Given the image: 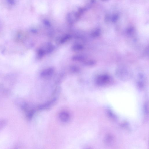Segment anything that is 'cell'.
Segmentation results:
<instances>
[{
    "mask_svg": "<svg viewBox=\"0 0 149 149\" xmlns=\"http://www.w3.org/2000/svg\"><path fill=\"white\" fill-rule=\"evenodd\" d=\"M8 121L6 119L0 118V132L5 127Z\"/></svg>",
    "mask_w": 149,
    "mask_h": 149,
    "instance_id": "7a4b0ae2",
    "label": "cell"
},
{
    "mask_svg": "<svg viewBox=\"0 0 149 149\" xmlns=\"http://www.w3.org/2000/svg\"><path fill=\"white\" fill-rule=\"evenodd\" d=\"M118 18V16L117 15H114L112 18V21L113 22H116Z\"/></svg>",
    "mask_w": 149,
    "mask_h": 149,
    "instance_id": "3957f363",
    "label": "cell"
},
{
    "mask_svg": "<svg viewBox=\"0 0 149 149\" xmlns=\"http://www.w3.org/2000/svg\"><path fill=\"white\" fill-rule=\"evenodd\" d=\"M59 118L63 122L68 121L70 119V115L67 112L62 111L59 114Z\"/></svg>",
    "mask_w": 149,
    "mask_h": 149,
    "instance_id": "6da1fadb",
    "label": "cell"
},
{
    "mask_svg": "<svg viewBox=\"0 0 149 149\" xmlns=\"http://www.w3.org/2000/svg\"><path fill=\"white\" fill-rule=\"evenodd\" d=\"M104 0V1H105V0Z\"/></svg>",
    "mask_w": 149,
    "mask_h": 149,
    "instance_id": "277c9868",
    "label": "cell"
}]
</instances>
